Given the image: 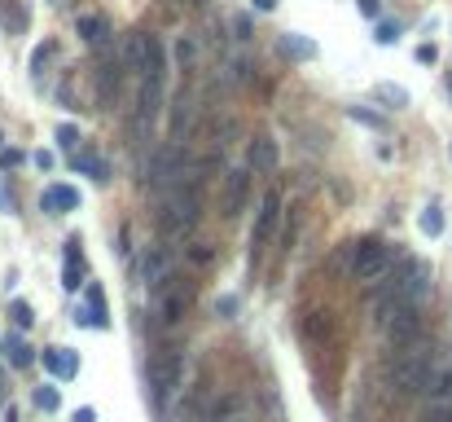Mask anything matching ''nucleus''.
<instances>
[{"instance_id":"obj_1","label":"nucleus","mask_w":452,"mask_h":422,"mask_svg":"<svg viewBox=\"0 0 452 422\" xmlns=\"http://www.w3.org/2000/svg\"><path fill=\"white\" fill-rule=\"evenodd\" d=\"M387 383L399 396H426L434 383V361H430V343H409L399 348V356L387 365Z\"/></svg>"},{"instance_id":"obj_2","label":"nucleus","mask_w":452,"mask_h":422,"mask_svg":"<svg viewBox=\"0 0 452 422\" xmlns=\"http://www.w3.org/2000/svg\"><path fill=\"white\" fill-rule=\"evenodd\" d=\"M180 348H167L154 365H149V383H154V409L158 418L172 414V404H176V387H180Z\"/></svg>"},{"instance_id":"obj_3","label":"nucleus","mask_w":452,"mask_h":422,"mask_svg":"<svg viewBox=\"0 0 452 422\" xmlns=\"http://www.w3.org/2000/svg\"><path fill=\"white\" fill-rule=\"evenodd\" d=\"M387 268H391V247H387V242L364 238V242H356V247H351V264H347V273H351L356 282H378Z\"/></svg>"},{"instance_id":"obj_4","label":"nucleus","mask_w":452,"mask_h":422,"mask_svg":"<svg viewBox=\"0 0 452 422\" xmlns=\"http://www.w3.org/2000/svg\"><path fill=\"white\" fill-rule=\"evenodd\" d=\"M189 308H193V282L185 273H172V278L163 282V295H158V317L167 326H180Z\"/></svg>"},{"instance_id":"obj_5","label":"nucleus","mask_w":452,"mask_h":422,"mask_svg":"<svg viewBox=\"0 0 452 422\" xmlns=\"http://www.w3.org/2000/svg\"><path fill=\"white\" fill-rule=\"evenodd\" d=\"M277 224H281V193L268 189L263 203H259V216H255V233H250V259H259V255L268 251V242H273Z\"/></svg>"},{"instance_id":"obj_6","label":"nucleus","mask_w":452,"mask_h":422,"mask_svg":"<svg viewBox=\"0 0 452 422\" xmlns=\"http://www.w3.org/2000/svg\"><path fill=\"white\" fill-rule=\"evenodd\" d=\"M180 163H185V145L172 141V145H163V150L149 158V168H145V185H154V189H167L172 185V176L180 172Z\"/></svg>"},{"instance_id":"obj_7","label":"nucleus","mask_w":452,"mask_h":422,"mask_svg":"<svg viewBox=\"0 0 452 422\" xmlns=\"http://www.w3.org/2000/svg\"><path fill=\"white\" fill-rule=\"evenodd\" d=\"M417 334H422V313H417V304H404L387 326H382V339H387L391 348H409Z\"/></svg>"},{"instance_id":"obj_8","label":"nucleus","mask_w":452,"mask_h":422,"mask_svg":"<svg viewBox=\"0 0 452 422\" xmlns=\"http://www.w3.org/2000/svg\"><path fill=\"white\" fill-rule=\"evenodd\" d=\"M119 88H123V71H119V62L106 53L102 67H97V110H114Z\"/></svg>"},{"instance_id":"obj_9","label":"nucleus","mask_w":452,"mask_h":422,"mask_svg":"<svg viewBox=\"0 0 452 422\" xmlns=\"http://www.w3.org/2000/svg\"><path fill=\"white\" fill-rule=\"evenodd\" d=\"M246 193H250V172L246 168H233L228 172V181H224V193H220V216H238L242 203H246Z\"/></svg>"},{"instance_id":"obj_10","label":"nucleus","mask_w":452,"mask_h":422,"mask_svg":"<svg viewBox=\"0 0 452 422\" xmlns=\"http://www.w3.org/2000/svg\"><path fill=\"white\" fill-rule=\"evenodd\" d=\"M281 163V150H277V141L273 137H255L250 141V172H263V176H273Z\"/></svg>"},{"instance_id":"obj_11","label":"nucleus","mask_w":452,"mask_h":422,"mask_svg":"<svg viewBox=\"0 0 452 422\" xmlns=\"http://www.w3.org/2000/svg\"><path fill=\"white\" fill-rule=\"evenodd\" d=\"M79 326H88V330H106V326H110V313H106V295H102V286H88V304L79 308Z\"/></svg>"},{"instance_id":"obj_12","label":"nucleus","mask_w":452,"mask_h":422,"mask_svg":"<svg viewBox=\"0 0 452 422\" xmlns=\"http://www.w3.org/2000/svg\"><path fill=\"white\" fill-rule=\"evenodd\" d=\"M40 207L48 211V216L75 211V207H79V189H75V185H48V189H44V198H40Z\"/></svg>"},{"instance_id":"obj_13","label":"nucleus","mask_w":452,"mask_h":422,"mask_svg":"<svg viewBox=\"0 0 452 422\" xmlns=\"http://www.w3.org/2000/svg\"><path fill=\"white\" fill-rule=\"evenodd\" d=\"M40 361H44L48 374H57V379H75V374H79V356H75L71 348H48Z\"/></svg>"},{"instance_id":"obj_14","label":"nucleus","mask_w":452,"mask_h":422,"mask_svg":"<svg viewBox=\"0 0 452 422\" xmlns=\"http://www.w3.org/2000/svg\"><path fill=\"white\" fill-rule=\"evenodd\" d=\"M167 268H172V259H167V247H154V251H149V255H145V268H141V282H145V286H163L167 278H172V273H167Z\"/></svg>"},{"instance_id":"obj_15","label":"nucleus","mask_w":452,"mask_h":422,"mask_svg":"<svg viewBox=\"0 0 452 422\" xmlns=\"http://www.w3.org/2000/svg\"><path fill=\"white\" fill-rule=\"evenodd\" d=\"M62 286L66 290H79L83 286V251H79V238H66V273H62Z\"/></svg>"},{"instance_id":"obj_16","label":"nucleus","mask_w":452,"mask_h":422,"mask_svg":"<svg viewBox=\"0 0 452 422\" xmlns=\"http://www.w3.org/2000/svg\"><path fill=\"white\" fill-rule=\"evenodd\" d=\"M79 36L88 40L93 48H110V22L102 18V13H83L79 18Z\"/></svg>"},{"instance_id":"obj_17","label":"nucleus","mask_w":452,"mask_h":422,"mask_svg":"<svg viewBox=\"0 0 452 422\" xmlns=\"http://www.w3.org/2000/svg\"><path fill=\"white\" fill-rule=\"evenodd\" d=\"M189 119H193V97H189V88H180L176 93V106H172V141H185Z\"/></svg>"},{"instance_id":"obj_18","label":"nucleus","mask_w":452,"mask_h":422,"mask_svg":"<svg viewBox=\"0 0 452 422\" xmlns=\"http://www.w3.org/2000/svg\"><path fill=\"white\" fill-rule=\"evenodd\" d=\"M426 400H430V409L452 414V374H434V383H430Z\"/></svg>"},{"instance_id":"obj_19","label":"nucleus","mask_w":452,"mask_h":422,"mask_svg":"<svg viewBox=\"0 0 452 422\" xmlns=\"http://www.w3.org/2000/svg\"><path fill=\"white\" fill-rule=\"evenodd\" d=\"M5 356H9V365H13V369H27L31 361H36V352L27 348V339H22V334L5 339Z\"/></svg>"},{"instance_id":"obj_20","label":"nucleus","mask_w":452,"mask_h":422,"mask_svg":"<svg viewBox=\"0 0 452 422\" xmlns=\"http://www.w3.org/2000/svg\"><path fill=\"white\" fill-rule=\"evenodd\" d=\"M71 168H75V172H88L93 181H106V158H97V154L75 150V154H71Z\"/></svg>"},{"instance_id":"obj_21","label":"nucleus","mask_w":452,"mask_h":422,"mask_svg":"<svg viewBox=\"0 0 452 422\" xmlns=\"http://www.w3.org/2000/svg\"><path fill=\"white\" fill-rule=\"evenodd\" d=\"M281 53L294 57V62H308V57H316V44L303 36H281Z\"/></svg>"},{"instance_id":"obj_22","label":"nucleus","mask_w":452,"mask_h":422,"mask_svg":"<svg viewBox=\"0 0 452 422\" xmlns=\"http://www.w3.org/2000/svg\"><path fill=\"white\" fill-rule=\"evenodd\" d=\"M286 216V233H281V251H294V242H299V220H303V207H290V211H281Z\"/></svg>"},{"instance_id":"obj_23","label":"nucleus","mask_w":452,"mask_h":422,"mask_svg":"<svg viewBox=\"0 0 452 422\" xmlns=\"http://www.w3.org/2000/svg\"><path fill=\"white\" fill-rule=\"evenodd\" d=\"M53 57H57V40H44V44L36 48V53H31V75L40 79V75H44V67H48Z\"/></svg>"},{"instance_id":"obj_24","label":"nucleus","mask_w":452,"mask_h":422,"mask_svg":"<svg viewBox=\"0 0 452 422\" xmlns=\"http://www.w3.org/2000/svg\"><path fill=\"white\" fill-rule=\"evenodd\" d=\"M31 404H36L40 414H53L62 404V392H57V387H36V392H31Z\"/></svg>"},{"instance_id":"obj_25","label":"nucleus","mask_w":452,"mask_h":422,"mask_svg":"<svg viewBox=\"0 0 452 422\" xmlns=\"http://www.w3.org/2000/svg\"><path fill=\"white\" fill-rule=\"evenodd\" d=\"M374 93H378V102H387L391 110H404V106H409V93L399 88V84H378Z\"/></svg>"},{"instance_id":"obj_26","label":"nucleus","mask_w":452,"mask_h":422,"mask_svg":"<svg viewBox=\"0 0 452 422\" xmlns=\"http://www.w3.org/2000/svg\"><path fill=\"white\" fill-rule=\"evenodd\" d=\"M422 233H426V238H439V233H444V211L434 207V203L422 211Z\"/></svg>"},{"instance_id":"obj_27","label":"nucleus","mask_w":452,"mask_h":422,"mask_svg":"<svg viewBox=\"0 0 452 422\" xmlns=\"http://www.w3.org/2000/svg\"><path fill=\"white\" fill-rule=\"evenodd\" d=\"M303 334H308V339H325V334H329V321H325V313H312V317L303 321Z\"/></svg>"},{"instance_id":"obj_28","label":"nucleus","mask_w":452,"mask_h":422,"mask_svg":"<svg viewBox=\"0 0 452 422\" xmlns=\"http://www.w3.org/2000/svg\"><path fill=\"white\" fill-rule=\"evenodd\" d=\"M9 317H13V326H18V330H27L31 321H36V313H31V304H22V299L9 308Z\"/></svg>"},{"instance_id":"obj_29","label":"nucleus","mask_w":452,"mask_h":422,"mask_svg":"<svg viewBox=\"0 0 452 422\" xmlns=\"http://www.w3.org/2000/svg\"><path fill=\"white\" fill-rule=\"evenodd\" d=\"M57 141H62V150L75 154V150H79V128H75V123H62V128H57Z\"/></svg>"},{"instance_id":"obj_30","label":"nucleus","mask_w":452,"mask_h":422,"mask_svg":"<svg viewBox=\"0 0 452 422\" xmlns=\"http://www.w3.org/2000/svg\"><path fill=\"white\" fill-rule=\"evenodd\" d=\"M374 40H378V44H395V40H399V22H378Z\"/></svg>"},{"instance_id":"obj_31","label":"nucleus","mask_w":452,"mask_h":422,"mask_svg":"<svg viewBox=\"0 0 452 422\" xmlns=\"http://www.w3.org/2000/svg\"><path fill=\"white\" fill-rule=\"evenodd\" d=\"M238 308H242V299H238V295H220V299H215V313H220L224 321L238 313Z\"/></svg>"},{"instance_id":"obj_32","label":"nucleus","mask_w":452,"mask_h":422,"mask_svg":"<svg viewBox=\"0 0 452 422\" xmlns=\"http://www.w3.org/2000/svg\"><path fill=\"white\" fill-rule=\"evenodd\" d=\"M351 119H360V123H369V128H387L378 115H369V110H360V106H351Z\"/></svg>"},{"instance_id":"obj_33","label":"nucleus","mask_w":452,"mask_h":422,"mask_svg":"<svg viewBox=\"0 0 452 422\" xmlns=\"http://www.w3.org/2000/svg\"><path fill=\"white\" fill-rule=\"evenodd\" d=\"M189 259H193V264H211V259H215V251H211L207 242H203V247H193V251H189Z\"/></svg>"},{"instance_id":"obj_34","label":"nucleus","mask_w":452,"mask_h":422,"mask_svg":"<svg viewBox=\"0 0 452 422\" xmlns=\"http://www.w3.org/2000/svg\"><path fill=\"white\" fill-rule=\"evenodd\" d=\"M22 158H27L22 150H0V168H18Z\"/></svg>"},{"instance_id":"obj_35","label":"nucleus","mask_w":452,"mask_h":422,"mask_svg":"<svg viewBox=\"0 0 452 422\" xmlns=\"http://www.w3.org/2000/svg\"><path fill=\"white\" fill-rule=\"evenodd\" d=\"M176 53H180V62L189 67V62H193V40H180V48H176Z\"/></svg>"},{"instance_id":"obj_36","label":"nucleus","mask_w":452,"mask_h":422,"mask_svg":"<svg viewBox=\"0 0 452 422\" xmlns=\"http://www.w3.org/2000/svg\"><path fill=\"white\" fill-rule=\"evenodd\" d=\"M36 168H40V172H53V154L40 150V154H36Z\"/></svg>"},{"instance_id":"obj_37","label":"nucleus","mask_w":452,"mask_h":422,"mask_svg":"<svg viewBox=\"0 0 452 422\" xmlns=\"http://www.w3.org/2000/svg\"><path fill=\"white\" fill-rule=\"evenodd\" d=\"M378 9H382L378 0H360V13H364V18H378Z\"/></svg>"},{"instance_id":"obj_38","label":"nucleus","mask_w":452,"mask_h":422,"mask_svg":"<svg viewBox=\"0 0 452 422\" xmlns=\"http://www.w3.org/2000/svg\"><path fill=\"white\" fill-rule=\"evenodd\" d=\"M233 31H238V40H250V18H238V22H233Z\"/></svg>"},{"instance_id":"obj_39","label":"nucleus","mask_w":452,"mask_h":422,"mask_svg":"<svg viewBox=\"0 0 452 422\" xmlns=\"http://www.w3.org/2000/svg\"><path fill=\"white\" fill-rule=\"evenodd\" d=\"M417 57H422L426 67H430V62H434V44H422V48H417Z\"/></svg>"},{"instance_id":"obj_40","label":"nucleus","mask_w":452,"mask_h":422,"mask_svg":"<svg viewBox=\"0 0 452 422\" xmlns=\"http://www.w3.org/2000/svg\"><path fill=\"white\" fill-rule=\"evenodd\" d=\"M93 418H97L93 409H75V422H93Z\"/></svg>"},{"instance_id":"obj_41","label":"nucleus","mask_w":452,"mask_h":422,"mask_svg":"<svg viewBox=\"0 0 452 422\" xmlns=\"http://www.w3.org/2000/svg\"><path fill=\"white\" fill-rule=\"evenodd\" d=\"M255 9H259V13H268V9H277V0H255Z\"/></svg>"},{"instance_id":"obj_42","label":"nucleus","mask_w":452,"mask_h":422,"mask_svg":"<svg viewBox=\"0 0 452 422\" xmlns=\"http://www.w3.org/2000/svg\"><path fill=\"white\" fill-rule=\"evenodd\" d=\"M211 422H246L242 414H228V418H211Z\"/></svg>"},{"instance_id":"obj_43","label":"nucleus","mask_w":452,"mask_h":422,"mask_svg":"<svg viewBox=\"0 0 452 422\" xmlns=\"http://www.w3.org/2000/svg\"><path fill=\"white\" fill-rule=\"evenodd\" d=\"M448 93H452V71H448Z\"/></svg>"}]
</instances>
